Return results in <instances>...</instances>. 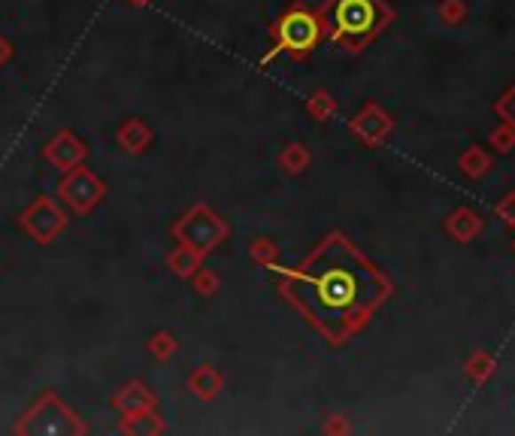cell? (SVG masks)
Here are the masks:
<instances>
[{"instance_id": "obj_8", "label": "cell", "mask_w": 515, "mask_h": 436, "mask_svg": "<svg viewBox=\"0 0 515 436\" xmlns=\"http://www.w3.org/2000/svg\"><path fill=\"white\" fill-rule=\"evenodd\" d=\"M43 158H46L55 170L67 173V170L88 161V146H85L83 137H76L73 131L64 128V131H58L52 139H46V146H43Z\"/></svg>"}, {"instance_id": "obj_17", "label": "cell", "mask_w": 515, "mask_h": 436, "mask_svg": "<svg viewBox=\"0 0 515 436\" xmlns=\"http://www.w3.org/2000/svg\"><path fill=\"white\" fill-rule=\"evenodd\" d=\"M146 352L152 354L154 361H170L176 352H179V339H176L170 330H154V334L146 339Z\"/></svg>"}, {"instance_id": "obj_4", "label": "cell", "mask_w": 515, "mask_h": 436, "mask_svg": "<svg viewBox=\"0 0 515 436\" xmlns=\"http://www.w3.org/2000/svg\"><path fill=\"white\" fill-rule=\"evenodd\" d=\"M170 234L176 236V242H182V246H191V249H197V252L210 255V252H216L222 242L231 240V225H227L212 206L194 203L173 221Z\"/></svg>"}, {"instance_id": "obj_1", "label": "cell", "mask_w": 515, "mask_h": 436, "mask_svg": "<svg viewBox=\"0 0 515 436\" xmlns=\"http://www.w3.org/2000/svg\"><path fill=\"white\" fill-rule=\"evenodd\" d=\"M273 270L279 297L297 309L328 345H343L360 334L392 294L385 273L367 261L343 231H330L294 267L276 264Z\"/></svg>"}, {"instance_id": "obj_18", "label": "cell", "mask_w": 515, "mask_h": 436, "mask_svg": "<svg viewBox=\"0 0 515 436\" xmlns=\"http://www.w3.org/2000/svg\"><path fill=\"white\" fill-rule=\"evenodd\" d=\"M306 113L315 118V122H328V118H334L337 113V100L334 94L328 91H315L313 98L306 100Z\"/></svg>"}, {"instance_id": "obj_2", "label": "cell", "mask_w": 515, "mask_h": 436, "mask_svg": "<svg viewBox=\"0 0 515 436\" xmlns=\"http://www.w3.org/2000/svg\"><path fill=\"white\" fill-rule=\"evenodd\" d=\"M319 19L328 40L355 55L392 25L394 12L385 0H325Z\"/></svg>"}, {"instance_id": "obj_21", "label": "cell", "mask_w": 515, "mask_h": 436, "mask_svg": "<svg viewBox=\"0 0 515 436\" xmlns=\"http://www.w3.org/2000/svg\"><path fill=\"white\" fill-rule=\"evenodd\" d=\"M497 113H503L506 122L515 128V91H510V98H506L503 103H497Z\"/></svg>"}, {"instance_id": "obj_26", "label": "cell", "mask_w": 515, "mask_h": 436, "mask_svg": "<svg viewBox=\"0 0 515 436\" xmlns=\"http://www.w3.org/2000/svg\"><path fill=\"white\" fill-rule=\"evenodd\" d=\"M124 4H131V6H149L152 0H124Z\"/></svg>"}, {"instance_id": "obj_19", "label": "cell", "mask_w": 515, "mask_h": 436, "mask_svg": "<svg viewBox=\"0 0 515 436\" xmlns=\"http://www.w3.org/2000/svg\"><path fill=\"white\" fill-rule=\"evenodd\" d=\"M188 282H191V288H194V294H197V297H206V300H210V297H216V294H218V285H222V282H218V276H216V273H212V270H206V267L197 270L194 276L188 279Z\"/></svg>"}, {"instance_id": "obj_11", "label": "cell", "mask_w": 515, "mask_h": 436, "mask_svg": "<svg viewBox=\"0 0 515 436\" xmlns=\"http://www.w3.org/2000/svg\"><path fill=\"white\" fill-rule=\"evenodd\" d=\"M152 139L154 134L143 118H124L119 124V131H115V143H119V149L128 155H143L152 146Z\"/></svg>"}, {"instance_id": "obj_10", "label": "cell", "mask_w": 515, "mask_h": 436, "mask_svg": "<svg viewBox=\"0 0 515 436\" xmlns=\"http://www.w3.org/2000/svg\"><path fill=\"white\" fill-rule=\"evenodd\" d=\"M349 128H352V134H355L358 139H364L367 146H379L382 139L392 134L394 124H392V118L376 107V103H370V107H364L355 118H352Z\"/></svg>"}, {"instance_id": "obj_15", "label": "cell", "mask_w": 515, "mask_h": 436, "mask_svg": "<svg viewBox=\"0 0 515 436\" xmlns=\"http://www.w3.org/2000/svg\"><path fill=\"white\" fill-rule=\"evenodd\" d=\"M249 258H252L258 267L273 270L279 264V258H282V252H279L276 240H270V236H255V240L249 242Z\"/></svg>"}, {"instance_id": "obj_14", "label": "cell", "mask_w": 515, "mask_h": 436, "mask_svg": "<svg viewBox=\"0 0 515 436\" xmlns=\"http://www.w3.org/2000/svg\"><path fill=\"white\" fill-rule=\"evenodd\" d=\"M119 431L131 433V436H158V433H164V421H161L158 409H149V412H139V416L122 418Z\"/></svg>"}, {"instance_id": "obj_13", "label": "cell", "mask_w": 515, "mask_h": 436, "mask_svg": "<svg viewBox=\"0 0 515 436\" xmlns=\"http://www.w3.org/2000/svg\"><path fill=\"white\" fill-rule=\"evenodd\" d=\"M203 252H197V249L191 246H176L170 255H167V267H170V273H176L179 279H191L197 270L203 267Z\"/></svg>"}, {"instance_id": "obj_7", "label": "cell", "mask_w": 515, "mask_h": 436, "mask_svg": "<svg viewBox=\"0 0 515 436\" xmlns=\"http://www.w3.org/2000/svg\"><path fill=\"white\" fill-rule=\"evenodd\" d=\"M19 227L25 231L36 246H52L64 231H67V212L64 206L49 194H40L19 216Z\"/></svg>"}, {"instance_id": "obj_16", "label": "cell", "mask_w": 515, "mask_h": 436, "mask_svg": "<svg viewBox=\"0 0 515 436\" xmlns=\"http://www.w3.org/2000/svg\"><path fill=\"white\" fill-rule=\"evenodd\" d=\"M309 164H313V155H309L304 143H289L282 152H279V167L291 176H300Z\"/></svg>"}, {"instance_id": "obj_20", "label": "cell", "mask_w": 515, "mask_h": 436, "mask_svg": "<svg viewBox=\"0 0 515 436\" xmlns=\"http://www.w3.org/2000/svg\"><path fill=\"white\" fill-rule=\"evenodd\" d=\"M448 231L458 236V240H470V234L479 231V218H476L473 212L461 210V212H455V218H448Z\"/></svg>"}, {"instance_id": "obj_12", "label": "cell", "mask_w": 515, "mask_h": 436, "mask_svg": "<svg viewBox=\"0 0 515 436\" xmlns=\"http://www.w3.org/2000/svg\"><path fill=\"white\" fill-rule=\"evenodd\" d=\"M222 388H225V379L212 364H201L188 373V391L197 397V400H206V403L216 400V397L222 394Z\"/></svg>"}, {"instance_id": "obj_22", "label": "cell", "mask_w": 515, "mask_h": 436, "mask_svg": "<svg viewBox=\"0 0 515 436\" xmlns=\"http://www.w3.org/2000/svg\"><path fill=\"white\" fill-rule=\"evenodd\" d=\"M12 55H16V46H12V43L6 40L4 34H0V67H4V64H10Z\"/></svg>"}, {"instance_id": "obj_25", "label": "cell", "mask_w": 515, "mask_h": 436, "mask_svg": "<svg viewBox=\"0 0 515 436\" xmlns=\"http://www.w3.org/2000/svg\"><path fill=\"white\" fill-rule=\"evenodd\" d=\"M325 431H345V421H328Z\"/></svg>"}, {"instance_id": "obj_24", "label": "cell", "mask_w": 515, "mask_h": 436, "mask_svg": "<svg viewBox=\"0 0 515 436\" xmlns=\"http://www.w3.org/2000/svg\"><path fill=\"white\" fill-rule=\"evenodd\" d=\"M497 212L503 218H510V225H515V194H510V203H503V206H497Z\"/></svg>"}, {"instance_id": "obj_9", "label": "cell", "mask_w": 515, "mask_h": 436, "mask_svg": "<svg viewBox=\"0 0 515 436\" xmlns=\"http://www.w3.org/2000/svg\"><path fill=\"white\" fill-rule=\"evenodd\" d=\"M109 406H113L122 418H131V416H139V412L158 409V394H154L146 382L131 379L128 385H122L119 391H115Z\"/></svg>"}, {"instance_id": "obj_23", "label": "cell", "mask_w": 515, "mask_h": 436, "mask_svg": "<svg viewBox=\"0 0 515 436\" xmlns=\"http://www.w3.org/2000/svg\"><path fill=\"white\" fill-rule=\"evenodd\" d=\"M461 0H446V6H443V19L446 21H452V19H461Z\"/></svg>"}, {"instance_id": "obj_5", "label": "cell", "mask_w": 515, "mask_h": 436, "mask_svg": "<svg viewBox=\"0 0 515 436\" xmlns=\"http://www.w3.org/2000/svg\"><path fill=\"white\" fill-rule=\"evenodd\" d=\"M16 433H88V424L55 391H43L36 403L21 416Z\"/></svg>"}, {"instance_id": "obj_6", "label": "cell", "mask_w": 515, "mask_h": 436, "mask_svg": "<svg viewBox=\"0 0 515 436\" xmlns=\"http://www.w3.org/2000/svg\"><path fill=\"white\" fill-rule=\"evenodd\" d=\"M55 194L70 212H76V216H88V212L98 210V206L103 203V197H107V182H103L100 173H94L91 167L79 164V167H73L64 173V179L58 182Z\"/></svg>"}, {"instance_id": "obj_3", "label": "cell", "mask_w": 515, "mask_h": 436, "mask_svg": "<svg viewBox=\"0 0 515 436\" xmlns=\"http://www.w3.org/2000/svg\"><path fill=\"white\" fill-rule=\"evenodd\" d=\"M321 36H325V31H321L319 10H309L304 0H294L270 25V49L261 55V67L279 61V58L306 61L319 49Z\"/></svg>"}]
</instances>
